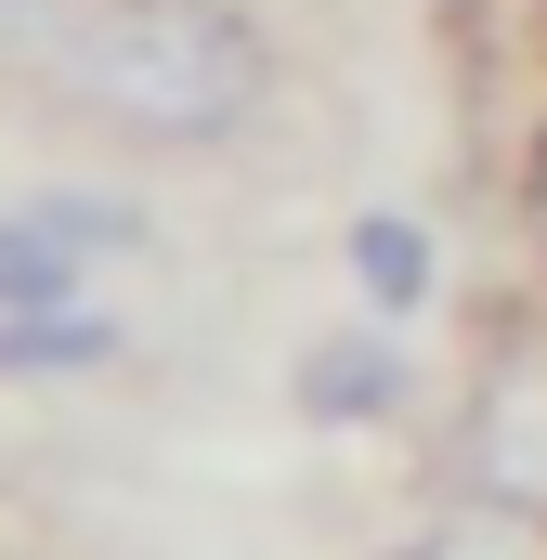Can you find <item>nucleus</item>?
Instances as JSON below:
<instances>
[{"label":"nucleus","instance_id":"2","mask_svg":"<svg viewBox=\"0 0 547 560\" xmlns=\"http://www.w3.org/2000/svg\"><path fill=\"white\" fill-rule=\"evenodd\" d=\"M443 469H456V495L547 509V326H496L482 339V365L443 405Z\"/></svg>","mask_w":547,"mask_h":560},{"label":"nucleus","instance_id":"4","mask_svg":"<svg viewBox=\"0 0 547 560\" xmlns=\"http://www.w3.org/2000/svg\"><path fill=\"white\" fill-rule=\"evenodd\" d=\"M339 275H352V313L417 326V313L443 300V235H430L417 209H352V222H339Z\"/></svg>","mask_w":547,"mask_h":560},{"label":"nucleus","instance_id":"1","mask_svg":"<svg viewBox=\"0 0 547 560\" xmlns=\"http://www.w3.org/2000/svg\"><path fill=\"white\" fill-rule=\"evenodd\" d=\"M287 92L235 0H0V105L118 156H222Z\"/></svg>","mask_w":547,"mask_h":560},{"label":"nucleus","instance_id":"5","mask_svg":"<svg viewBox=\"0 0 547 560\" xmlns=\"http://www.w3.org/2000/svg\"><path fill=\"white\" fill-rule=\"evenodd\" d=\"M379 560H547V509H522V495H456L443 482Z\"/></svg>","mask_w":547,"mask_h":560},{"label":"nucleus","instance_id":"7","mask_svg":"<svg viewBox=\"0 0 547 560\" xmlns=\"http://www.w3.org/2000/svg\"><path fill=\"white\" fill-rule=\"evenodd\" d=\"M26 222H53V235H66V248H92V261H118V248L156 235L131 196H92V183H39V196H26Z\"/></svg>","mask_w":547,"mask_h":560},{"label":"nucleus","instance_id":"3","mask_svg":"<svg viewBox=\"0 0 547 560\" xmlns=\"http://www.w3.org/2000/svg\"><path fill=\"white\" fill-rule=\"evenodd\" d=\"M405 405H417V352H405V326H379V313L300 339V365H287V418L300 430H392Z\"/></svg>","mask_w":547,"mask_h":560},{"label":"nucleus","instance_id":"6","mask_svg":"<svg viewBox=\"0 0 547 560\" xmlns=\"http://www.w3.org/2000/svg\"><path fill=\"white\" fill-rule=\"evenodd\" d=\"M131 352V326L92 300V313H0V378H105Z\"/></svg>","mask_w":547,"mask_h":560}]
</instances>
